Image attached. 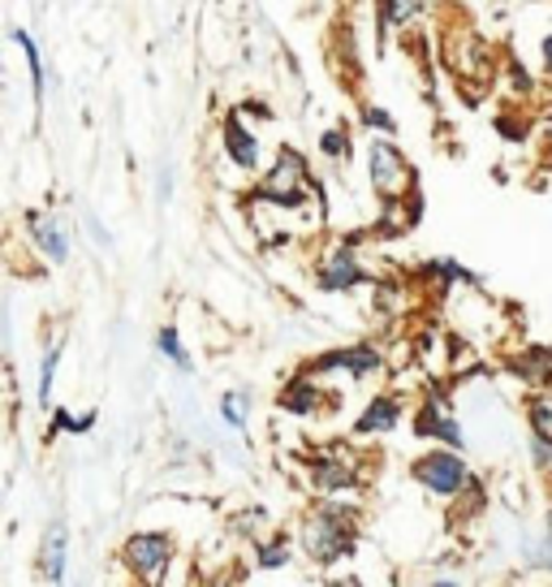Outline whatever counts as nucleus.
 <instances>
[{
    "instance_id": "nucleus-1",
    "label": "nucleus",
    "mask_w": 552,
    "mask_h": 587,
    "mask_svg": "<svg viewBox=\"0 0 552 587\" xmlns=\"http://www.w3.org/2000/svg\"><path fill=\"white\" fill-rule=\"evenodd\" d=\"M358 540H363L358 497H315L294 527L298 553L320 571H333V566L349 562L358 553Z\"/></svg>"
},
{
    "instance_id": "nucleus-2",
    "label": "nucleus",
    "mask_w": 552,
    "mask_h": 587,
    "mask_svg": "<svg viewBox=\"0 0 552 587\" xmlns=\"http://www.w3.org/2000/svg\"><path fill=\"white\" fill-rule=\"evenodd\" d=\"M302 480L315 497H358L367 488L363 458L354 445H320L302 453Z\"/></svg>"
},
{
    "instance_id": "nucleus-3",
    "label": "nucleus",
    "mask_w": 552,
    "mask_h": 587,
    "mask_svg": "<svg viewBox=\"0 0 552 587\" xmlns=\"http://www.w3.org/2000/svg\"><path fill=\"white\" fill-rule=\"evenodd\" d=\"M411 480L427 497H436V502H458L475 484V471H471L467 453L432 445V449H423V453L411 458Z\"/></svg>"
},
{
    "instance_id": "nucleus-4",
    "label": "nucleus",
    "mask_w": 552,
    "mask_h": 587,
    "mask_svg": "<svg viewBox=\"0 0 552 587\" xmlns=\"http://www.w3.org/2000/svg\"><path fill=\"white\" fill-rule=\"evenodd\" d=\"M173 557H177V540L169 531H160V527H138V531H130L122 540V549H117L122 571L138 587H164V575H169Z\"/></svg>"
},
{
    "instance_id": "nucleus-5",
    "label": "nucleus",
    "mask_w": 552,
    "mask_h": 587,
    "mask_svg": "<svg viewBox=\"0 0 552 587\" xmlns=\"http://www.w3.org/2000/svg\"><path fill=\"white\" fill-rule=\"evenodd\" d=\"M367 182L376 191L380 204H398L418 191V173H414L411 156L398 147V139H367Z\"/></svg>"
},
{
    "instance_id": "nucleus-6",
    "label": "nucleus",
    "mask_w": 552,
    "mask_h": 587,
    "mask_svg": "<svg viewBox=\"0 0 552 587\" xmlns=\"http://www.w3.org/2000/svg\"><path fill=\"white\" fill-rule=\"evenodd\" d=\"M384 350L376 346V342H349V346H333V350H320L315 359H307V364L298 367V371H307V376H315V380H329V376H345V380H376V376H384Z\"/></svg>"
},
{
    "instance_id": "nucleus-7",
    "label": "nucleus",
    "mask_w": 552,
    "mask_h": 587,
    "mask_svg": "<svg viewBox=\"0 0 552 587\" xmlns=\"http://www.w3.org/2000/svg\"><path fill=\"white\" fill-rule=\"evenodd\" d=\"M376 277H371V268L363 264V255H358V238H342V242H333L324 255H320V264H315V290L320 294H354L363 290V286H371Z\"/></svg>"
},
{
    "instance_id": "nucleus-8",
    "label": "nucleus",
    "mask_w": 552,
    "mask_h": 587,
    "mask_svg": "<svg viewBox=\"0 0 552 587\" xmlns=\"http://www.w3.org/2000/svg\"><path fill=\"white\" fill-rule=\"evenodd\" d=\"M411 428L418 440H432V445H445V449L467 453V428H462V419L453 415V406H449V398H445L440 384L427 389V398L414 406Z\"/></svg>"
},
{
    "instance_id": "nucleus-9",
    "label": "nucleus",
    "mask_w": 552,
    "mask_h": 587,
    "mask_svg": "<svg viewBox=\"0 0 552 587\" xmlns=\"http://www.w3.org/2000/svg\"><path fill=\"white\" fill-rule=\"evenodd\" d=\"M22 229H26L31 251L44 255L53 268H66L69 260H73V233H69V225L57 217V212H48V208H26V212H22Z\"/></svg>"
},
{
    "instance_id": "nucleus-10",
    "label": "nucleus",
    "mask_w": 552,
    "mask_h": 587,
    "mask_svg": "<svg viewBox=\"0 0 552 587\" xmlns=\"http://www.w3.org/2000/svg\"><path fill=\"white\" fill-rule=\"evenodd\" d=\"M220 151H225V160H229L238 173H246V177L264 173V143H260V130L251 126V117L238 113V104H233V108L225 113V122H220Z\"/></svg>"
},
{
    "instance_id": "nucleus-11",
    "label": "nucleus",
    "mask_w": 552,
    "mask_h": 587,
    "mask_svg": "<svg viewBox=\"0 0 552 587\" xmlns=\"http://www.w3.org/2000/svg\"><path fill=\"white\" fill-rule=\"evenodd\" d=\"M402 424H406V398H402V393H393V389H380V393H371V398L363 402V411L354 415L349 437L376 440V437L398 433Z\"/></svg>"
},
{
    "instance_id": "nucleus-12",
    "label": "nucleus",
    "mask_w": 552,
    "mask_h": 587,
    "mask_svg": "<svg viewBox=\"0 0 552 587\" xmlns=\"http://www.w3.org/2000/svg\"><path fill=\"white\" fill-rule=\"evenodd\" d=\"M69 522L53 518L35 544V575L48 587H69Z\"/></svg>"
},
{
    "instance_id": "nucleus-13",
    "label": "nucleus",
    "mask_w": 552,
    "mask_h": 587,
    "mask_svg": "<svg viewBox=\"0 0 552 587\" xmlns=\"http://www.w3.org/2000/svg\"><path fill=\"white\" fill-rule=\"evenodd\" d=\"M333 406V393L315 380V376H307V371H294L285 384H280V393H276V411H285V415H294V419H315V415H324Z\"/></svg>"
},
{
    "instance_id": "nucleus-14",
    "label": "nucleus",
    "mask_w": 552,
    "mask_h": 587,
    "mask_svg": "<svg viewBox=\"0 0 552 587\" xmlns=\"http://www.w3.org/2000/svg\"><path fill=\"white\" fill-rule=\"evenodd\" d=\"M414 281L418 286H427V290L436 294H449V290H483V277L475 268H467L462 260H453V255H436V260H423L418 268H414Z\"/></svg>"
},
{
    "instance_id": "nucleus-15",
    "label": "nucleus",
    "mask_w": 552,
    "mask_h": 587,
    "mask_svg": "<svg viewBox=\"0 0 552 587\" xmlns=\"http://www.w3.org/2000/svg\"><path fill=\"white\" fill-rule=\"evenodd\" d=\"M427 9H432V0H376V44L384 48L398 31L414 26Z\"/></svg>"
},
{
    "instance_id": "nucleus-16",
    "label": "nucleus",
    "mask_w": 552,
    "mask_h": 587,
    "mask_svg": "<svg viewBox=\"0 0 552 587\" xmlns=\"http://www.w3.org/2000/svg\"><path fill=\"white\" fill-rule=\"evenodd\" d=\"M9 39H13V48L26 57V73H31V100H35V113H39V108H44V100H48V66H44L39 39H35L26 26H13V31H9Z\"/></svg>"
},
{
    "instance_id": "nucleus-17",
    "label": "nucleus",
    "mask_w": 552,
    "mask_h": 587,
    "mask_svg": "<svg viewBox=\"0 0 552 587\" xmlns=\"http://www.w3.org/2000/svg\"><path fill=\"white\" fill-rule=\"evenodd\" d=\"M255 571H264V575H273V571H285L289 562H294V553H298V544H294V531H285V527H276V531H264L255 544Z\"/></svg>"
},
{
    "instance_id": "nucleus-18",
    "label": "nucleus",
    "mask_w": 552,
    "mask_h": 587,
    "mask_svg": "<svg viewBox=\"0 0 552 587\" xmlns=\"http://www.w3.org/2000/svg\"><path fill=\"white\" fill-rule=\"evenodd\" d=\"M61 359H66V342H48L44 355H39V376H35V406L39 411H53V389H57V371H61Z\"/></svg>"
},
{
    "instance_id": "nucleus-19",
    "label": "nucleus",
    "mask_w": 552,
    "mask_h": 587,
    "mask_svg": "<svg viewBox=\"0 0 552 587\" xmlns=\"http://www.w3.org/2000/svg\"><path fill=\"white\" fill-rule=\"evenodd\" d=\"M156 355L173 367V371H182V376H191V371H195V355L186 350V342H182V329H177V324H160V329H156Z\"/></svg>"
},
{
    "instance_id": "nucleus-20",
    "label": "nucleus",
    "mask_w": 552,
    "mask_h": 587,
    "mask_svg": "<svg viewBox=\"0 0 552 587\" xmlns=\"http://www.w3.org/2000/svg\"><path fill=\"white\" fill-rule=\"evenodd\" d=\"M518 557H522L527 571L552 575V536L549 531H531V527H522V536H518Z\"/></svg>"
},
{
    "instance_id": "nucleus-21",
    "label": "nucleus",
    "mask_w": 552,
    "mask_h": 587,
    "mask_svg": "<svg viewBox=\"0 0 552 587\" xmlns=\"http://www.w3.org/2000/svg\"><path fill=\"white\" fill-rule=\"evenodd\" d=\"M216 411H220V424L229 433H246L251 428V389H225Z\"/></svg>"
},
{
    "instance_id": "nucleus-22",
    "label": "nucleus",
    "mask_w": 552,
    "mask_h": 587,
    "mask_svg": "<svg viewBox=\"0 0 552 587\" xmlns=\"http://www.w3.org/2000/svg\"><path fill=\"white\" fill-rule=\"evenodd\" d=\"M53 419H48V437H87L95 424H100V415L95 411H69V406H53L48 411Z\"/></svg>"
},
{
    "instance_id": "nucleus-23",
    "label": "nucleus",
    "mask_w": 552,
    "mask_h": 587,
    "mask_svg": "<svg viewBox=\"0 0 552 587\" xmlns=\"http://www.w3.org/2000/svg\"><path fill=\"white\" fill-rule=\"evenodd\" d=\"M358 126H363L367 135H376V139H398V135H402L398 117H393V113H389L384 104H376V100L358 104Z\"/></svg>"
},
{
    "instance_id": "nucleus-24",
    "label": "nucleus",
    "mask_w": 552,
    "mask_h": 587,
    "mask_svg": "<svg viewBox=\"0 0 552 587\" xmlns=\"http://www.w3.org/2000/svg\"><path fill=\"white\" fill-rule=\"evenodd\" d=\"M315 151H320L329 164H349V156H354V135H349V126H329V130L320 135Z\"/></svg>"
},
{
    "instance_id": "nucleus-25",
    "label": "nucleus",
    "mask_w": 552,
    "mask_h": 587,
    "mask_svg": "<svg viewBox=\"0 0 552 587\" xmlns=\"http://www.w3.org/2000/svg\"><path fill=\"white\" fill-rule=\"evenodd\" d=\"M527 428H531V437L552 440V389H540L527 398Z\"/></svg>"
},
{
    "instance_id": "nucleus-26",
    "label": "nucleus",
    "mask_w": 552,
    "mask_h": 587,
    "mask_svg": "<svg viewBox=\"0 0 552 587\" xmlns=\"http://www.w3.org/2000/svg\"><path fill=\"white\" fill-rule=\"evenodd\" d=\"M376 311L380 315H398L406 307V281H393V277H376Z\"/></svg>"
},
{
    "instance_id": "nucleus-27",
    "label": "nucleus",
    "mask_w": 552,
    "mask_h": 587,
    "mask_svg": "<svg viewBox=\"0 0 552 587\" xmlns=\"http://www.w3.org/2000/svg\"><path fill=\"white\" fill-rule=\"evenodd\" d=\"M264 527H268V510H264V506H251L246 514L233 518V531H238L242 540H251V544L264 536Z\"/></svg>"
},
{
    "instance_id": "nucleus-28",
    "label": "nucleus",
    "mask_w": 552,
    "mask_h": 587,
    "mask_svg": "<svg viewBox=\"0 0 552 587\" xmlns=\"http://www.w3.org/2000/svg\"><path fill=\"white\" fill-rule=\"evenodd\" d=\"M527 453H531V467H536L540 475H549V471H552V440L531 437V445H527Z\"/></svg>"
},
{
    "instance_id": "nucleus-29",
    "label": "nucleus",
    "mask_w": 552,
    "mask_h": 587,
    "mask_svg": "<svg viewBox=\"0 0 552 587\" xmlns=\"http://www.w3.org/2000/svg\"><path fill=\"white\" fill-rule=\"evenodd\" d=\"M156 199H160V204H169V199H173V169H169V164H160V177H156Z\"/></svg>"
},
{
    "instance_id": "nucleus-30",
    "label": "nucleus",
    "mask_w": 552,
    "mask_h": 587,
    "mask_svg": "<svg viewBox=\"0 0 552 587\" xmlns=\"http://www.w3.org/2000/svg\"><path fill=\"white\" fill-rule=\"evenodd\" d=\"M87 229H91V238H95V242H100V246H104V251H108V246H113V233H108V229H104V225H100V220L91 217V212H87Z\"/></svg>"
},
{
    "instance_id": "nucleus-31",
    "label": "nucleus",
    "mask_w": 552,
    "mask_h": 587,
    "mask_svg": "<svg viewBox=\"0 0 552 587\" xmlns=\"http://www.w3.org/2000/svg\"><path fill=\"white\" fill-rule=\"evenodd\" d=\"M540 66H544V73L552 78V31L540 39Z\"/></svg>"
},
{
    "instance_id": "nucleus-32",
    "label": "nucleus",
    "mask_w": 552,
    "mask_h": 587,
    "mask_svg": "<svg viewBox=\"0 0 552 587\" xmlns=\"http://www.w3.org/2000/svg\"><path fill=\"white\" fill-rule=\"evenodd\" d=\"M324 587H363V579L358 575H329Z\"/></svg>"
},
{
    "instance_id": "nucleus-33",
    "label": "nucleus",
    "mask_w": 552,
    "mask_h": 587,
    "mask_svg": "<svg viewBox=\"0 0 552 587\" xmlns=\"http://www.w3.org/2000/svg\"><path fill=\"white\" fill-rule=\"evenodd\" d=\"M432 587H462L458 579H449V575H440V579H432Z\"/></svg>"
},
{
    "instance_id": "nucleus-34",
    "label": "nucleus",
    "mask_w": 552,
    "mask_h": 587,
    "mask_svg": "<svg viewBox=\"0 0 552 587\" xmlns=\"http://www.w3.org/2000/svg\"><path fill=\"white\" fill-rule=\"evenodd\" d=\"M549 173H552V156H549Z\"/></svg>"
}]
</instances>
